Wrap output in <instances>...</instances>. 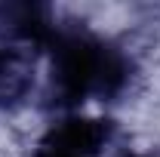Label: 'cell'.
I'll return each instance as SVG.
<instances>
[{"label":"cell","instance_id":"6da1fadb","mask_svg":"<svg viewBox=\"0 0 160 157\" xmlns=\"http://www.w3.org/2000/svg\"><path fill=\"white\" fill-rule=\"evenodd\" d=\"M126 83V62L114 46L86 34H68L52 49V86L59 99H105Z\"/></svg>","mask_w":160,"mask_h":157},{"label":"cell","instance_id":"7a4b0ae2","mask_svg":"<svg viewBox=\"0 0 160 157\" xmlns=\"http://www.w3.org/2000/svg\"><path fill=\"white\" fill-rule=\"evenodd\" d=\"M105 142L99 120H68L37 157H89Z\"/></svg>","mask_w":160,"mask_h":157},{"label":"cell","instance_id":"3957f363","mask_svg":"<svg viewBox=\"0 0 160 157\" xmlns=\"http://www.w3.org/2000/svg\"><path fill=\"white\" fill-rule=\"evenodd\" d=\"M34 68L22 49L0 46V108H12L31 93Z\"/></svg>","mask_w":160,"mask_h":157}]
</instances>
